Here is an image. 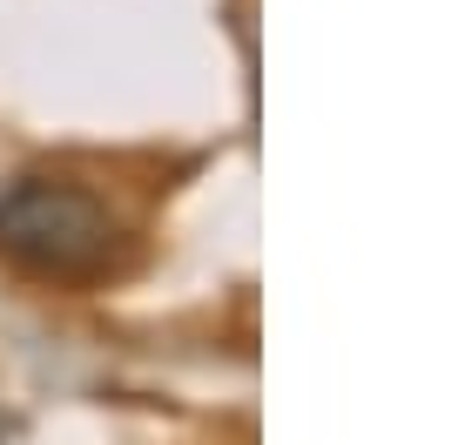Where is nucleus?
Segmentation results:
<instances>
[{"label": "nucleus", "mask_w": 465, "mask_h": 445, "mask_svg": "<svg viewBox=\"0 0 465 445\" xmlns=\"http://www.w3.org/2000/svg\"><path fill=\"white\" fill-rule=\"evenodd\" d=\"M0 257L54 283H88L122 257V222L68 176H21L0 189Z\"/></svg>", "instance_id": "1"}]
</instances>
